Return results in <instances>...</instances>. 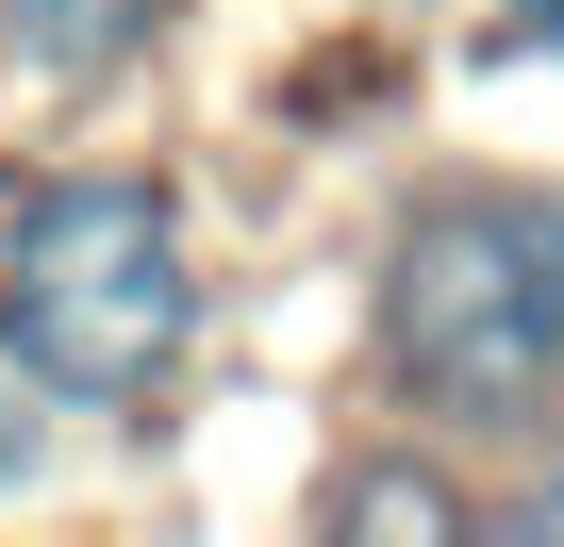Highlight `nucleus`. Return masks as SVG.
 <instances>
[{"instance_id":"nucleus-1","label":"nucleus","mask_w":564,"mask_h":547,"mask_svg":"<svg viewBox=\"0 0 564 547\" xmlns=\"http://www.w3.org/2000/svg\"><path fill=\"white\" fill-rule=\"evenodd\" d=\"M382 365L448 431H564V199H432L382 265Z\"/></svg>"},{"instance_id":"nucleus-2","label":"nucleus","mask_w":564,"mask_h":547,"mask_svg":"<svg viewBox=\"0 0 564 547\" xmlns=\"http://www.w3.org/2000/svg\"><path fill=\"white\" fill-rule=\"evenodd\" d=\"M199 332V283H183V216L150 183H51L0 232V349L51 398H150Z\"/></svg>"},{"instance_id":"nucleus-3","label":"nucleus","mask_w":564,"mask_h":547,"mask_svg":"<svg viewBox=\"0 0 564 547\" xmlns=\"http://www.w3.org/2000/svg\"><path fill=\"white\" fill-rule=\"evenodd\" d=\"M150 18L166 0H0V51H18L34 84H100V67L150 51Z\"/></svg>"},{"instance_id":"nucleus-4","label":"nucleus","mask_w":564,"mask_h":547,"mask_svg":"<svg viewBox=\"0 0 564 547\" xmlns=\"http://www.w3.org/2000/svg\"><path fill=\"white\" fill-rule=\"evenodd\" d=\"M18 464H34V415H18V398H0V481H18Z\"/></svg>"},{"instance_id":"nucleus-5","label":"nucleus","mask_w":564,"mask_h":547,"mask_svg":"<svg viewBox=\"0 0 564 547\" xmlns=\"http://www.w3.org/2000/svg\"><path fill=\"white\" fill-rule=\"evenodd\" d=\"M514 51H564V0H531V18H514Z\"/></svg>"}]
</instances>
